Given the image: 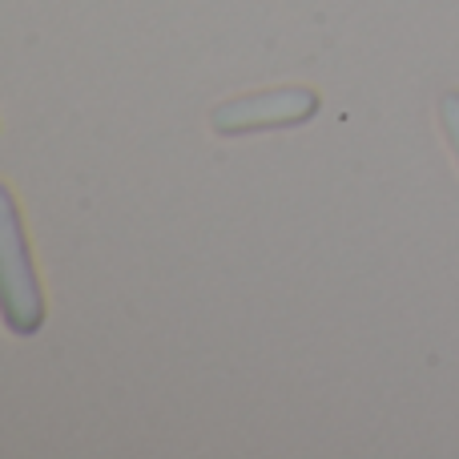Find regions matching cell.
I'll use <instances>...</instances> for the list:
<instances>
[{
	"label": "cell",
	"instance_id": "obj_1",
	"mask_svg": "<svg viewBox=\"0 0 459 459\" xmlns=\"http://www.w3.org/2000/svg\"><path fill=\"white\" fill-rule=\"evenodd\" d=\"M0 323L16 339H29L45 326V294L29 254V234L4 182H0Z\"/></svg>",
	"mask_w": 459,
	"mask_h": 459
},
{
	"label": "cell",
	"instance_id": "obj_2",
	"mask_svg": "<svg viewBox=\"0 0 459 459\" xmlns=\"http://www.w3.org/2000/svg\"><path fill=\"white\" fill-rule=\"evenodd\" d=\"M318 113V93L307 85H282V89H262L250 97H234L222 101L210 113V126L222 137L258 134V129H294L307 126Z\"/></svg>",
	"mask_w": 459,
	"mask_h": 459
},
{
	"label": "cell",
	"instance_id": "obj_3",
	"mask_svg": "<svg viewBox=\"0 0 459 459\" xmlns=\"http://www.w3.org/2000/svg\"><path fill=\"white\" fill-rule=\"evenodd\" d=\"M439 126H444V137L455 153V166H459V89H447L439 97Z\"/></svg>",
	"mask_w": 459,
	"mask_h": 459
}]
</instances>
